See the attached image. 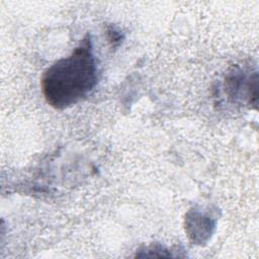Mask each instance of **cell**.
<instances>
[{
    "mask_svg": "<svg viewBox=\"0 0 259 259\" xmlns=\"http://www.w3.org/2000/svg\"><path fill=\"white\" fill-rule=\"evenodd\" d=\"M96 72L91 39L87 34L69 57L57 61L44 72L40 86L46 101L57 109L77 103L94 88Z\"/></svg>",
    "mask_w": 259,
    "mask_h": 259,
    "instance_id": "obj_1",
    "label": "cell"
}]
</instances>
